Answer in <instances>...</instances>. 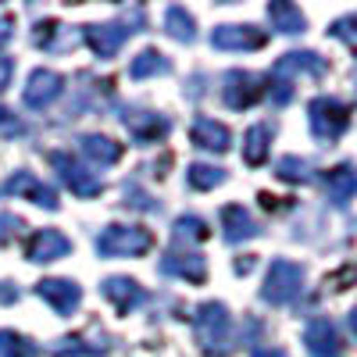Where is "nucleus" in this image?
I'll return each instance as SVG.
<instances>
[{
  "label": "nucleus",
  "instance_id": "c9c22d12",
  "mask_svg": "<svg viewBox=\"0 0 357 357\" xmlns=\"http://www.w3.org/2000/svg\"><path fill=\"white\" fill-rule=\"evenodd\" d=\"M11 75H15V57H0V93L8 89Z\"/></svg>",
  "mask_w": 357,
  "mask_h": 357
},
{
  "label": "nucleus",
  "instance_id": "f3484780",
  "mask_svg": "<svg viewBox=\"0 0 357 357\" xmlns=\"http://www.w3.org/2000/svg\"><path fill=\"white\" fill-rule=\"evenodd\" d=\"M190 139H193V146L211 151V154H225L232 146V132L222 122H215V118H197V122L190 126Z\"/></svg>",
  "mask_w": 357,
  "mask_h": 357
},
{
  "label": "nucleus",
  "instance_id": "f704fd0d",
  "mask_svg": "<svg viewBox=\"0 0 357 357\" xmlns=\"http://www.w3.org/2000/svg\"><path fill=\"white\" fill-rule=\"evenodd\" d=\"M0 132H11V136L22 132V122H18V118H15L8 107H0Z\"/></svg>",
  "mask_w": 357,
  "mask_h": 357
},
{
  "label": "nucleus",
  "instance_id": "c756f323",
  "mask_svg": "<svg viewBox=\"0 0 357 357\" xmlns=\"http://www.w3.org/2000/svg\"><path fill=\"white\" fill-rule=\"evenodd\" d=\"M172 240L175 243H200V240H207V222L197 218V215H183L175 222V229H172Z\"/></svg>",
  "mask_w": 357,
  "mask_h": 357
},
{
  "label": "nucleus",
  "instance_id": "7c9ffc66",
  "mask_svg": "<svg viewBox=\"0 0 357 357\" xmlns=\"http://www.w3.org/2000/svg\"><path fill=\"white\" fill-rule=\"evenodd\" d=\"M275 175L282 183H311V165L304 158H282L275 165Z\"/></svg>",
  "mask_w": 357,
  "mask_h": 357
},
{
  "label": "nucleus",
  "instance_id": "6e6552de",
  "mask_svg": "<svg viewBox=\"0 0 357 357\" xmlns=\"http://www.w3.org/2000/svg\"><path fill=\"white\" fill-rule=\"evenodd\" d=\"M261 97H264V79H261V75H254V72H232V75H225V93H222V100H225L232 111L254 107Z\"/></svg>",
  "mask_w": 357,
  "mask_h": 357
},
{
  "label": "nucleus",
  "instance_id": "f03ea898",
  "mask_svg": "<svg viewBox=\"0 0 357 357\" xmlns=\"http://www.w3.org/2000/svg\"><path fill=\"white\" fill-rule=\"evenodd\" d=\"M143 25H146V15H143V11H126L122 18H114V22L86 25V29H82V43L93 50L100 61H107V57H114L118 50L126 47V40L136 36Z\"/></svg>",
  "mask_w": 357,
  "mask_h": 357
},
{
  "label": "nucleus",
  "instance_id": "4c0bfd02",
  "mask_svg": "<svg viewBox=\"0 0 357 357\" xmlns=\"http://www.w3.org/2000/svg\"><path fill=\"white\" fill-rule=\"evenodd\" d=\"M18 301V289H11V282L0 286V304H15Z\"/></svg>",
  "mask_w": 357,
  "mask_h": 357
},
{
  "label": "nucleus",
  "instance_id": "39448f33",
  "mask_svg": "<svg viewBox=\"0 0 357 357\" xmlns=\"http://www.w3.org/2000/svg\"><path fill=\"white\" fill-rule=\"evenodd\" d=\"M307 118H311V132L321 143H336L350 126V107L340 104L336 97H314L307 104Z\"/></svg>",
  "mask_w": 357,
  "mask_h": 357
},
{
  "label": "nucleus",
  "instance_id": "72a5a7b5",
  "mask_svg": "<svg viewBox=\"0 0 357 357\" xmlns=\"http://www.w3.org/2000/svg\"><path fill=\"white\" fill-rule=\"evenodd\" d=\"M129 207H136V211H161V207L146 197V193H139V190H129V200H126Z\"/></svg>",
  "mask_w": 357,
  "mask_h": 357
},
{
  "label": "nucleus",
  "instance_id": "f8f14e48",
  "mask_svg": "<svg viewBox=\"0 0 357 357\" xmlns=\"http://www.w3.org/2000/svg\"><path fill=\"white\" fill-rule=\"evenodd\" d=\"M211 43L218 50H261L268 43V33L257 25H218L211 33Z\"/></svg>",
  "mask_w": 357,
  "mask_h": 357
},
{
  "label": "nucleus",
  "instance_id": "473e14b6",
  "mask_svg": "<svg viewBox=\"0 0 357 357\" xmlns=\"http://www.w3.org/2000/svg\"><path fill=\"white\" fill-rule=\"evenodd\" d=\"M22 229H25V222L18 218V215H0V243H15L18 236H22Z\"/></svg>",
  "mask_w": 357,
  "mask_h": 357
},
{
  "label": "nucleus",
  "instance_id": "4468645a",
  "mask_svg": "<svg viewBox=\"0 0 357 357\" xmlns=\"http://www.w3.org/2000/svg\"><path fill=\"white\" fill-rule=\"evenodd\" d=\"M104 296L118 307V314H129L132 307H139V304H146V289L136 282V279H126V275H111V279H104Z\"/></svg>",
  "mask_w": 357,
  "mask_h": 357
},
{
  "label": "nucleus",
  "instance_id": "0eeeda50",
  "mask_svg": "<svg viewBox=\"0 0 357 357\" xmlns=\"http://www.w3.org/2000/svg\"><path fill=\"white\" fill-rule=\"evenodd\" d=\"M122 122H126V129L136 136V143H158V139H165L168 136V118L165 114H158V111H146V107H122Z\"/></svg>",
  "mask_w": 357,
  "mask_h": 357
},
{
  "label": "nucleus",
  "instance_id": "9d476101",
  "mask_svg": "<svg viewBox=\"0 0 357 357\" xmlns=\"http://www.w3.org/2000/svg\"><path fill=\"white\" fill-rule=\"evenodd\" d=\"M325 72H329V65H325V57H318L314 50H293V54H282L279 61H275V68H272V75H275V79H286V82H293L296 75L321 79Z\"/></svg>",
  "mask_w": 357,
  "mask_h": 357
},
{
  "label": "nucleus",
  "instance_id": "bb28decb",
  "mask_svg": "<svg viewBox=\"0 0 357 357\" xmlns=\"http://www.w3.org/2000/svg\"><path fill=\"white\" fill-rule=\"evenodd\" d=\"M165 29H168V36L178 40V43H193L197 40V22L186 8H168L165 11Z\"/></svg>",
  "mask_w": 357,
  "mask_h": 357
},
{
  "label": "nucleus",
  "instance_id": "ea45409f",
  "mask_svg": "<svg viewBox=\"0 0 357 357\" xmlns=\"http://www.w3.org/2000/svg\"><path fill=\"white\" fill-rule=\"evenodd\" d=\"M350 329H354V333H357V307H354V311H350Z\"/></svg>",
  "mask_w": 357,
  "mask_h": 357
},
{
  "label": "nucleus",
  "instance_id": "5701e85b",
  "mask_svg": "<svg viewBox=\"0 0 357 357\" xmlns=\"http://www.w3.org/2000/svg\"><path fill=\"white\" fill-rule=\"evenodd\" d=\"M272 136H275V126L272 122H261V126H250L247 129V139H243V161L247 165H264L268 161V151H272Z\"/></svg>",
  "mask_w": 357,
  "mask_h": 357
},
{
  "label": "nucleus",
  "instance_id": "4be33fe9",
  "mask_svg": "<svg viewBox=\"0 0 357 357\" xmlns=\"http://www.w3.org/2000/svg\"><path fill=\"white\" fill-rule=\"evenodd\" d=\"M82 40V33H68V25H57V22H40L33 29V43L40 50H72Z\"/></svg>",
  "mask_w": 357,
  "mask_h": 357
},
{
  "label": "nucleus",
  "instance_id": "7ed1b4c3",
  "mask_svg": "<svg viewBox=\"0 0 357 357\" xmlns=\"http://www.w3.org/2000/svg\"><path fill=\"white\" fill-rule=\"evenodd\" d=\"M154 247V232L143 225H107L97 236L100 257H143Z\"/></svg>",
  "mask_w": 357,
  "mask_h": 357
},
{
  "label": "nucleus",
  "instance_id": "20e7f679",
  "mask_svg": "<svg viewBox=\"0 0 357 357\" xmlns=\"http://www.w3.org/2000/svg\"><path fill=\"white\" fill-rule=\"evenodd\" d=\"M301 289H304V268L296 261H286V257L272 261V268H268V275H264V286H261L264 301L282 307V304H293L296 296H301Z\"/></svg>",
  "mask_w": 357,
  "mask_h": 357
},
{
  "label": "nucleus",
  "instance_id": "423d86ee",
  "mask_svg": "<svg viewBox=\"0 0 357 357\" xmlns=\"http://www.w3.org/2000/svg\"><path fill=\"white\" fill-rule=\"evenodd\" d=\"M47 158H50V165L57 168V175H61V183H65L75 197H86V200H89V197H100V193H104V183H100V178L89 172L86 165H79L75 158L57 154V151L47 154Z\"/></svg>",
  "mask_w": 357,
  "mask_h": 357
},
{
  "label": "nucleus",
  "instance_id": "f257e3e1",
  "mask_svg": "<svg viewBox=\"0 0 357 357\" xmlns=\"http://www.w3.org/2000/svg\"><path fill=\"white\" fill-rule=\"evenodd\" d=\"M193 329H197V343H200V350H204L207 357H225V354H232L236 333H232V314H229L225 304L211 301V304L197 307Z\"/></svg>",
  "mask_w": 357,
  "mask_h": 357
},
{
  "label": "nucleus",
  "instance_id": "dca6fc26",
  "mask_svg": "<svg viewBox=\"0 0 357 357\" xmlns=\"http://www.w3.org/2000/svg\"><path fill=\"white\" fill-rule=\"evenodd\" d=\"M65 254H72V240L61 229H40L33 240H29V261H36V264L57 261Z\"/></svg>",
  "mask_w": 357,
  "mask_h": 357
},
{
  "label": "nucleus",
  "instance_id": "aec40b11",
  "mask_svg": "<svg viewBox=\"0 0 357 357\" xmlns=\"http://www.w3.org/2000/svg\"><path fill=\"white\" fill-rule=\"evenodd\" d=\"M321 186H325V193H329V200L336 207H347L357 197V168L354 165H336L333 172H325Z\"/></svg>",
  "mask_w": 357,
  "mask_h": 357
},
{
  "label": "nucleus",
  "instance_id": "6ab92c4d",
  "mask_svg": "<svg viewBox=\"0 0 357 357\" xmlns=\"http://www.w3.org/2000/svg\"><path fill=\"white\" fill-rule=\"evenodd\" d=\"M222 225H225V240H229V243L254 240V236L261 232V225L254 222V215L247 211L243 204H225V207H222Z\"/></svg>",
  "mask_w": 357,
  "mask_h": 357
},
{
  "label": "nucleus",
  "instance_id": "b1692460",
  "mask_svg": "<svg viewBox=\"0 0 357 357\" xmlns=\"http://www.w3.org/2000/svg\"><path fill=\"white\" fill-rule=\"evenodd\" d=\"M107 350H111V340L93 343V340H89V333L86 336H65V340H57L50 347L54 357H104Z\"/></svg>",
  "mask_w": 357,
  "mask_h": 357
},
{
  "label": "nucleus",
  "instance_id": "ddd939ff",
  "mask_svg": "<svg viewBox=\"0 0 357 357\" xmlns=\"http://www.w3.org/2000/svg\"><path fill=\"white\" fill-rule=\"evenodd\" d=\"M61 89H65L61 75L50 72V68H36L33 75H29V86H25V107L43 111V107H50L57 97H61Z\"/></svg>",
  "mask_w": 357,
  "mask_h": 357
},
{
  "label": "nucleus",
  "instance_id": "58836bf2",
  "mask_svg": "<svg viewBox=\"0 0 357 357\" xmlns=\"http://www.w3.org/2000/svg\"><path fill=\"white\" fill-rule=\"evenodd\" d=\"M254 357H286L279 347H261V350H254Z\"/></svg>",
  "mask_w": 357,
  "mask_h": 357
},
{
  "label": "nucleus",
  "instance_id": "1a4fd4ad",
  "mask_svg": "<svg viewBox=\"0 0 357 357\" xmlns=\"http://www.w3.org/2000/svg\"><path fill=\"white\" fill-rule=\"evenodd\" d=\"M11 193H25L33 204H40L43 211H57V190L33 178V172H15L8 183H0V197H11Z\"/></svg>",
  "mask_w": 357,
  "mask_h": 357
},
{
  "label": "nucleus",
  "instance_id": "393cba45",
  "mask_svg": "<svg viewBox=\"0 0 357 357\" xmlns=\"http://www.w3.org/2000/svg\"><path fill=\"white\" fill-rule=\"evenodd\" d=\"M268 18H272V29H279V33L286 36H296V33H304V15L301 8H293L286 4V0H275V4H268Z\"/></svg>",
  "mask_w": 357,
  "mask_h": 357
},
{
  "label": "nucleus",
  "instance_id": "cd10ccee",
  "mask_svg": "<svg viewBox=\"0 0 357 357\" xmlns=\"http://www.w3.org/2000/svg\"><path fill=\"white\" fill-rule=\"evenodd\" d=\"M186 178H190V186L193 190H200V193H207V190H215V186H222L225 183V168H218V165H190V172H186Z\"/></svg>",
  "mask_w": 357,
  "mask_h": 357
},
{
  "label": "nucleus",
  "instance_id": "e433bc0d",
  "mask_svg": "<svg viewBox=\"0 0 357 357\" xmlns=\"http://www.w3.org/2000/svg\"><path fill=\"white\" fill-rule=\"evenodd\" d=\"M11 43V18H0V50Z\"/></svg>",
  "mask_w": 357,
  "mask_h": 357
},
{
  "label": "nucleus",
  "instance_id": "2eb2a0df",
  "mask_svg": "<svg viewBox=\"0 0 357 357\" xmlns=\"http://www.w3.org/2000/svg\"><path fill=\"white\" fill-rule=\"evenodd\" d=\"M161 275H175V279H186V282H204L207 279V261L200 257V254H183V250H168L165 254V261H161Z\"/></svg>",
  "mask_w": 357,
  "mask_h": 357
},
{
  "label": "nucleus",
  "instance_id": "9b49d317",
  "mask_svg": "<svg viewBox=\"0 0 357 357\" xmlns=\"http://www.w3.org/2000/svg\"><path fill=\"white\" fill-rule=\"evenodd\" d=\"M36 296L47 301L61 318H68V314H75V307L82 301V289L72 279H43V282H36Z\"/></svg>",
  "mask_w": 357,
  "mask_h": 357
},
{
  "label": "nucleus",
  "instance_id": "a878e982",
  "mask_svg": "<svg viewBox=\"0 0 357 357\" xmlns=\"http://www.w3.org/2000/svg\"><path fill=\"white\" fill-rule=\"evenodd\" d=\"M168 72H172V61L161 50H143V54L132 57V65H129L132 79H154V75H168Z\"/></svg>",
  "mask_w": 357,
  "mask_h": 357
},
{
  "label": "nucleus",
  "instance_id": "a211bd4d",
  "mask_svg": "<svg viewBox=\"0 0 357 357\" xmlns=\"http://www.w3.org/2000/svg\"><path fill=\"white\" fill-rule=\"evenodd\" d=\"M304 343H307V350H311L314 357H336V354L343 350V340H340L336 325H333L329 318H314V321L307 325V333H304Z\"/></svg>",
  "mask_w": 357,
  "mask_h": 357
},
{
  "label": "nucleus",
  "instance_id": "c85d7f7f",
  "mask_svg": "<svg viewBox=\"0 0 357 357\" xmlns=\"http://www.w3.org/2000/svg\"><path fill=\"white\" fill-rule=\"evenodd\" d=\"M36 354H40V347L29 336H22L15 329L0 333V357H36Z\"/></svg>",
  "mask_w": 357,
  "mask_h": 357
},
{
  "label": "nucleus",
  "instance_id": "412c9836",
  "mask_svg": "<svg viewBox=\"0 0 357 357\" xmlns=\"http://www.w3.org/2000/svg\"><path fill=\"white\" fill-rule=\"evenodd\" d=\"M79 146H82V158H86L89 165H97V168H107V165L122 161V143L111 139V136H100V132L82 136Z\"/></svg>",
  "mask_w": 357,
  "mask_h": 357
},
{
  "label": "nucleus",
  "instance_id": "2f4dec72",
  "mask_svg": "<svg viewBox=\"0 0 357 357\" xmlns=\"http://www.w3.org/2000/svg\"><path fill=\"white\" fill-rule=\"evenodd\" d=\"M329 33L336 36V40H343L354 54H357V15H347V18H336L333 22V29Z\"/></svg>",
  "mask_w": 357,
  "mask_h": 357
}]
</instances>
